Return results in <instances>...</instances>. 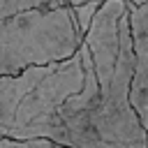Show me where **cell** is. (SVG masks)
<instances>
[{
	"instance_id": "obj_5",
	"label": "cell",
	"mask_w": 148,
	"mask_h": 148,
	"mask_svg": "<svg viewBox=\"0 0 148 148\" xmlns=\"http://www.w3.org/2000/svg\"><path fill=\"white\" fill-rule=\"evenodd\" d=\"M67 5L65 0H0V16H14L28 9H42V7H60Z\"/></svg>"
},
{
	"instance_id": "obj_8",
	"label": "cell",
	"mask_w": 148,
	"mask_h": 148,
	"mask_svg": "<svg viewBox=\"0 0 148 148\" xmlns=\"http://www.w3.org/2000/svg\"><path fill=\"white\" fill-rule=\"evenodd\" d=\"M65 2H67V5H72V7H74V5H81V2H86V0H65ZM102 2H104V0H102Z\"/></svg>"
},
{
	"instance_id": "obj_10",
	"label": "cell",
	"mask_w": 148,
	"mask_h": 148,
	"mask_svg": "<svg viewBox=\"0 0 148 148\" xmlns=\"http://www.w3.org/2000/svg\"><path fill=\"white\" fill-rule=\"evenodd\" d=\"M53 148H67V146H60V143H56V146H53Z\"/></svg>"
},
{
	"instance_id": "obj_7",
	"label": "cell",
	"mask_w": 148,
	"mask_h": 148,
	"mask_svg": "<svg viewBox=\"0 0 148 148\" xmlns=\"http://www.w3.org/2000/svg\"><path fill=\"white\" fill-rule=\"evenodd\" d=\"M56 143L51 139H14V136H2L0 148H53Z\"/></svg>"
},
{
	"instance_id": "obj_9",
	"label": "cell",
	"mask_w": 148,
	"mask_h": 148,
	"mask_svg": "<svg viewBox=\"0 0 148 148\" xmlns=\"http://www.w3.org/2000/svg\"><path fill=\"white\" fill-rule=\"evenodd\" d=\"M130 2H134V5H143V2H148V0H130Z\"/></svg>"
},
{
	"instance_id": "obj_2",
	"label": "cell",
	"mask_w": 148,
	"mask_h": 148,
	"mask_svg": "<svg viewBox=\"0 0 148 148\" xmlns=\"http://www.w3.org/2000/svg\"><path fill=\"white\" fill-rule=\"evenodd\" d=\"M86 76H88V65H86L81 49L76 56L62 62H56L53 69L37 83V88L18 104L12 125L5 132H0V136H14V139H42L44 136L62 146L65 127H62L58 111L72 95L83 90Z\"/></svg>"
},
{
	"instance_id": "obj_6",
	"label": "cell",
	"mask_w": 148,
	"mask_h": 148,
	"mask_svg": "<svg viewBox=\"0 0 148 148\" xmlns=\"http://www.w3.org/2000/svg\"><path fill=\"white\" fill-rule=\"evenodd\" d=\"M99 7H102V0H86L81 5H74V16H76V23H79L83 35L88 32V28H90V23H92Z\"/></svg>"
},
{
	"instance_id": "obj_1",
	"label": "cell",
	"mask_w": 148,
	"mask_h": 148,
	"mask_svg": "<svg viewBox=\"0 0 148 148\" xmlns=\"http://www.w3.org/2000/svg\"><path fill=\"white\" fill-rule=\"evenodd\" d=\"M81 32L74 7H42L2 18L0 28V74H18L32 65L62 62L79 53Z\"/></svg>"
},
{
	"instance_id": "obj_3",
	"label": "cell",
	"mask_w": 148,
	"mask_h": 148,
	"mask_svg": "<svg viewBox=\"0 0 148 148\" xmlns=\"http://www.w3.org/2000/svg\"><path fill=\"white\" fill-rule=\"evenodd\" d=\"M132 14V37L136 51V76L132 83V104L139 111L143 125L148 127V2H130Z\"/></svg>"
},
{
	"instance_id": "obj_4",
	"label": "cell",
	"mask_w": 148,
	"mask_h": 148,
	"mask_svg": "<svg viewBox=\"0 0 148 148\" xmlns=\"http://www.w3.org/2000/svg\"><path fill=\"white\" fill-rule=\"evenodd\" d=\"M53 65H32L18 74L0 76V132H5L12 125L18 104L37 88V83L53 69Z\"/></svg>"
}]
</instances>
